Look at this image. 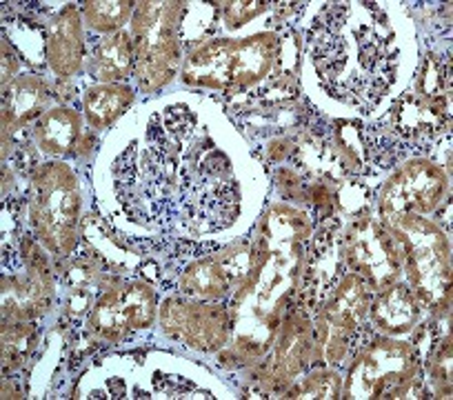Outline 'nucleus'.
Listing matches in <instances>:
<instances>
[{
  "instance_id": "obj_20",
  "label": "nucleus",
  "mask_w": 453,
  "mask_h": 400,
  "mask_svg": "<svg viewBox=\"0 0 453 400\" xmlns=\"http://www.w3.org/2000/svg\"><path fill=\"white\" fill-rule=\"evenodd\" d=\"M134 12V3H85L82 19L91 29L98 32H116L129 20Z\"/></svg>"
},
{
  "instance_id": "obj_15",
  "label": "nucleus",
  "mask_w": 453,
  "mask_h": 400,
  "mask_svg": "<svg viewBox=\"0 0 453 400\" xmlns=\"http://www.w3.org/2000/svg\"><path fill=\"white\" fill-rule=\"evenodd\" d=\"M420 316V303L409 289V285L394 282L378 296L372 305V320L376 327L389 334H403L416 325Z\"/></svg>"
},
{
  "instance_id": "obj_10",
  "label": "nucleus",
  "mask_w": 453,
  "mask_h": 400,
  "mask_svg": "<svg viewBox=\"0 0 453 400\" xmlns=\"http://www.w3.org/2000/svg\"><path fill=\"white\" fill-rule=\"evenodd\" d=\"M160 320L169 336L182 338L196 350H218L229 334V314L222 305L185 303L169 298L160 312Z\"/></svg>"
},
{
  "instance_id": "obj_23",
  "label": "nucleus",
  "mask_w": 453,
  "mask_h": 400,
  "mask_svg": "<svg viewBox=\"0 0 453 400\" xmlns=\"http://www.w3.org/2000/svg\"><path fill=\"white\" fill-rule=\"evenodd\" d=\"M304 398H335L338 394V376L329 372H318L304 382Z\"/></svg>"
},
{
  "instance_id": "obj_24",
  "label": "nucleus",
  "mask_w": 453,
  "mask_h": 400,
  "mask_svg": "<svg viewBox=\"0 0 453 400\" xmlns=\"http://www.w3.org/2000/svg\"><path fill=\"white\" fill-rule=\"evenodd\" d=\"M267 10V3H226L225 20L229 27H241Z\"/></svg>"
},
{
  "instance_id": "obj_14",
  "label": "nucleus",
  "mask_w": 453,
  "mask_h": 400,
  "mask_svg": "<svg viewBox=\"0 0 453 400\" xmlns=\"http://www.w3.org/2000/svg\"><path fill=\"white\" fill-rule=\"evenodd\" d=\"M50 100V87L36 73H25L12 81L3 105V129L5 134L25 127L29 120L38 119Z\"/></svg>"
},
{
  "instance_id": "obj_4",
  "label": "nucleus",
  "mask_w": 453,
  "mask_h": 400,
  "mask_svg": "<svg viewBox=\"0 0 453 400\" xmlns=\"http://www.w3.org/2000/svg\"><path fill=\"white\" fill-rule=\"evenodd\" d=\"M391 225H395L394 229L404 247V272L409 276V289L413 291L420 305H444L451 287L447 238L422 216H404Z\"/></svg>"
},
{
  "instance_id": "obj_11",
  "label": "nucleus",
  "mask_w": 453,
  "mask_h": 400,
  "mask_svg": "<svg viewBox=\"0 0 453 400\" xmlns=\"http://www.w3.org/2000/svg\"><path fill=\"white\" fill-rule=\"evenodd\" d=\"M258 265L260 263L247 247H234L229 254L225 251L222 256L191 265L182 276V291L207 300L222 298L238 281L247 276L256 278Z\"/></svg>"
},
{
  "instance_id": "obj_17",
  "label": "nucleus",
  "mask_w": 453,
  "mask_h": 400,
  "mask_svg": "<svg viewBox=\"0 0 453 400\" xmlns=\"http://www.w3.org/2000/svg\"><path fill=\"white\" fill-rule=\"evenodd\" d=\"M34 138H36V145L47 154H67L81 138V114L67 107L45 112L38 120Z\"/></svg>"
},
{
  "instance_id": "obj_1",
  "label": "nucleus",
  "mask_w": 453,
  "mask_h": 400,
  "mask_svg": "<svg viewBox=\"0 0 453 400\" xmlns=\"http://www.w3.org/2000/svg\"><path fill=\"white\" fill-rule=\"evenodd\" d=\"M313 65L331 94L376 103L395 73L398 47L389 19L376 3L326 7L311 29Z\"/></svg>"
},
{
  "instance_id": "obj_3",
  "label": "nucleus",
  "mask_w": 453,
  "mask_h": 400,
  "mask_svg": "<svg viewBox=\"0 0 453 400\" xmlns=\"http://www.w3.org/2000/svg\"><path fill=\"white\" fill-rule=\"evenodd\" d=\"M29 216L36 234L54 254H69L76 247L81 191L67 165H42L34 173Z\"/></svg>"
},
{
  "instance_id": "obj_21",
  "label": "nucleus",
  "mask_w": 453,
  "mask_h": 400,
  "mask_svg": "<svg viewBox=\"0 0 453 400\" xmlns=\"http://www.w3.org/2000/svg\"><path fill=\"white\" fill-rule=\"evenodd\" d=\"M34 342H36V334H34L29 325L19 323V320L14 325H5L3 327V358H5V367L19 369L34 351Z\"/></svg>"
},
{
  "instance_id": "obj_25",
  "label": "nucleus",
  "mask_w": 453,
  "mask_h": 400,
  "mask_svg": "<svg viewBox=\"0 0 453 400\" xmlns=\"http://www.w3.org/2000/svg\"><path fill=\"white\" fill-rule=\"evenodd\" d=\"M16 69H19V56H16V51L12 50L10 42H3V82H10L12 76L16 73Z\"/></svg>"
},
{
  "instance_id": "obj_16",
  "label": "nucleus",
  "mask_w": 453,
  "mask_h": 400,
  "mask_svg": "<svg viewBox=\"0 0 453 400\" xmlns=\"http://www.w3.org/2000/svg\"><path fill=\"white\" fill-rule=\"evenodd\" d=\"M136 63V47L125 32H116L98 42L91 58V73L100 82L125 81Z\"/></svg>"
},
{
  "instance_id": "obj_9",
  "label": "nucleus",
  "mask_w": 453,
  "mask_h": 400,
  "mask_svg": "<svg viewBox=\"0 0 453 400\" xmlns=\"http://www.w3.org/2000/svg\"><path fill=\"white\" fill-rule=\"evenodd\" d=\"M156 319V294L142 282H123L100 296L91 325L107 341H123L132 329L150 327Z\"/></svg>"
},
{
  "instance_id": "obj_12",
  "label": "nucleus",
  "mask_w": 453,
  "mask_h": 400,
  "mask_svg": "<svg viewBox=\"0 0 453 400\" xmlns=\"http://www.w3.org/2000/svg\"><path fill=\"white\" fill-rule=\"evenodd\" d=\"M449 127V100H426L420 94L400 98L389 116L391 136L404 145H429Z\"/></svg>"
},
{
  "instance_id": "obj_2",
  "label": "nucleus",
  "mask_w": 453,
  "mask_h": 400,
  "mask_svg": "<svg viewBox=\"0 0 453 400\" xmlns=\"http://www.w3.org/2000/svg\"><path fill=\"white\" fill-rule=\"evenodd\" d=\"M280 38L258 34L242 41H213L200 45L187 58L182 78L191 85L220 89L226 94L250 89L272 72Z\"/></svg>"
},
{
  "instance_id": "obj_22",
  "label": "nucleus",
  "mask_w": 453,
  "mask_h": 400,
  "mask_svg": "<svg viewBox=\"0 0 453 400\" xmlns=\"http://www.w3.org/2000/svg\"><path fill=\"white\" fill-rule=\"evenodd\" d=\"M418 94L426 100H449V63L429 56L420 69Z\"/></svg>"
},
{
  "instance_id": "obj_5",
  "label": "nucleus",
  "mask_w": 453,
  "mask_h": 400,
  "mask_svg": "<svg viewBox=\"0 0 453 400\" xmlns=\"http://www.w3.org/2000/svg\"><path fill=\"white\" fill-rule=\"evenodd\" d=\"M182 3H141L134 16L136 78L145 91L160 89L176 73Z\"/></svg>"
},
{
  "instance_id": "obj_7",
  "label": "nucleus",
  "mask_w": 453,
  "mask_h": 400,
  "mask_svg": "<svg viewBox=\"0 0 453 400\" xmlns=\"http://www.w3.org/2000/svg\"><path fill=\"white\" fill-rule=\"evenodd\" d=\"M345 256L356 276L376 291L394 285L404 267V247L398 232L378 220H363L351 229Z\"/></svg>"
},
{
  "instance_id": "obj_6",
  "label": "nucleus",
  "mask_w": 453,
  "mask_h": 400,
  "mask_svg": "<svg viewBox=\"0 0 453 400\" xmlns=\"http://www.w3.org/2000/svg\"><path fill=\"white\" fill-rule=\"evenodd\" d=\"M420 369L416 350L409 342L378 338L365 347L349 369V398H398L407 394Z\"/></svg>"
},
{
  "instance_id": "obj_8",
  "label": "nucleus",
  "mask_w": 453,
  "mask_h": 400,
  "mask_svg": "<svg viewBox=\"0 0 453 400\" xmlns=\"http://www.w3.org/2000/svg\"><path fill=\"white\" fill-rule=\"evenodd\" d=\"M447 189L444 173L426 160H413L394 173L380 198V212L389 223L404 216L429 214Z\"/></svg>"
},
{
  "instance_id": "obj_13",
  "label": "nucleus",
  "mask_w": 453,
  "mask_h": 400,
  "mask_svg": "<svg viewBox=\"0 0 453 400\" xmlns=\"http://www.w3.org/2000/svg\"><path fill=\"white\" fill-rule=\"evenodd\" d=\"M85 58L82 16L76 7H67L51 23L47 36V63L58 76H72L81 69Z\"/></svg>"
},
{
  "instance_id": "obj_18",
  "label": "nucleus",
  "mask_w": 453,
  "mask_h": 400,
  "mask_svg": "<svg viewBox=\"0 0 453 400\" xmlns=\"http://www.w3.org/2000/svg\"><path fill=\"white\" fill-rule=\"evenodd\" d=\"M134 91L119 82H100L85 94V116L96 129H104L129 110Z\"/></svg>"
},
{
  "instance_id": "obj_19",
  "label": "nucleus",
  "mask_w": 453,
  "mask_h": 400,
  "mask_svg": "<svg viewBox=\"0 0 453 400\" xmlns=\"http://www.w3.org/2000/svg\"><path fill=\"white\" fill-rule=\"evenodd\" d=\"M309 345H311V327L307 319L291 314L282 325L280 341H278V369L285 376H296L304 365Z\"/></svg>"
}]
</instances>
